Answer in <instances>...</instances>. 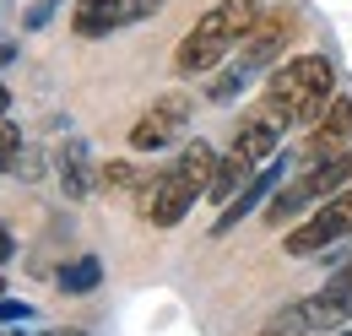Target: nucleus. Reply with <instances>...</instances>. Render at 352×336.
<instances>
[{"instance_id":"nucleus-21","label":"nucleus","mask_w":352,"mask_h":336,"mask_svg":"<svg viewBox=\"0 0 352 336\" xmlns=\"http://www.w3.org/2000/svg\"><path fill=\"white\" fill-rule=\"evenodd\" d=\"M331 282H342V288H347V293H352V266H347V271H336Z\"/></svg>"},{"instance_id":"nucleus-4","label":"nucleus","mask_w":352,"mask_h":336,"mask_svg":"<svg viewBox=\"0 0 352 336\" xmlns=\"http://www.w3.org/2000/svg\"><path fill=\"white\" fill-rule=\"evenodd\" d=\"M195 185L179 174V168H163V174H152V179H141L135 185V217H146L152 228H174L184 211L195 207Z\"/></svg>"},{"instance_id":"nucleus-23","label":"nucleus","mask_w":352,"mask_h":336,"mask_svg":"<svg viewBox=\"0 0 352 336\" xmlns=\"http://www.w3.org/2000/svg\"><path fill=\"white\" fill-rule=\"evenodd\" d=\"M6 109H11V92H6V87H0V114H6Z\"/></svg>"},{"instance_id":"nucleus-17","label":"nucleus","mask_w":352,"mask_h":336,"mask_svg":"<svg viewBox=\"0 0 352 336\" xmlns=\"http://www.w3.org/2000/svg\"><path fill=\"white\" fill-rule=\"evenodd\" d=\"M244 76H250L244 65H228V71H222L217 82H212V92H206V98H212V103H233V92L244 87Z\"/></svg>"},{"instance_id":"nucleus-25","label":"nucleus","mask_w":352,"mask_h":336,"mask_svg":"<svg viewBox=\"0 0 352 336\" xmlns=\"http://www.w3.org/2000/svg\"><path fill=\"white\" fill-rule=\"evenodd\" d=\"M0 293H6V277H0Z\"/></svg>"},{"instance_id":"nucleus-26","label":"nucleus","mask_w":352,"mask_h":336,"mask_svg":"<svg viewBox=\"0 0 352 336\" xmlns=\"http://www.w3.org/2000/svg\"><path fill=\"white\" fill-rule=\"evenodd\" d=\"M342 336H352V331H342Z\"/></svg>"},{"instance_id":"nucleus-9","label":"nucleus","mask_w":352,"mask_h":336,"mask_svg":"<svg viewBox=\"0 0 352 336\" xmlns=\"http://www.w3.org/2000/svg\"><path fill=\"white\" fill-rule=\"evenodd\" d=\"M60 190L71 201H87L98 190V174H92V158H87V141H65L60 147Z\"/></svg>"},{"instance_id":"nucleus-5","label":"nucleus","mask_w":352,"mask_h":336,"mask_svg":"<svg viewBox=\"0 0 352 336\" xmlns=\"http://www.w3.org/2000/svg\"><path fill=\"white\" fill-rule=\"evenodd\" d=\"M347 233H352V185L336 190L325 207L309 211L304 222L287 233V255H320L325 244H336V239H347Z\"/></svg>"},{"instance_id":"nucleus-13","label":"nucleus","mask_w":352,"mask_h":336,"mask_svg":"<svg viewBox=\"0 0 352 336\" xmlns=\"http://www.w3.org/2000/svg\"><path fill=\"white\" fill-rule=\"evenodd\" d=\"M250 168H255V163H250V158H244V152L233 147V152H228V158L217 163V174H212V190H206V196L228 207V201H233V196H239V190L250 185Z\"/></svg>"},{"instance_id":"nucleus-8","label":"nucleus","mask_w":352,"mask_h":336,"mask_svg":"<svg viewBox=\"0 0 352 336\" xmlns=\"http://www.w3.org/2000/svg\"><path fill=\"white\" fill-rule=\"evenodd\" d=\"M287 33H293V17H287V11H265L261 28H255V33H250V43H244V60H239V65H244V71L271 65V60H276V49L287 43Z\"/></svg>"},{"instance_id":"nucleus-6","label":"nucleus","mask_w":352,"mask_h":336,"mask_svg":"<svg viewBox=\"0 0 352 336\" xmlns=\"http://www.w3.org/2000/svg\"><path fill=\"white\" fill-rule=\"evenodd\" d=\"M282 130H287V125H282V120H276V114H271V109L261 103V109H250V114L239 120V136H233V147H239L250 163H265V158L276 152Z\"/></svg>"},{"instance_id":"nucleus-14","label":"nucleus","mask_w":352,"mask_h":336,"mask_svg":"<svg viewBox=\"0 0 352 336\" xmlns=\"http://www.w3.org/2000/svg\"><path fill=\"white\" fill-rule=\"evenodd\" d=\"M217 152H212V141H190V147H184V152H179V174H184V179H190V185H195V190H201V196H206V190H212V174H217Z\"/></svg>"},{"instance_id":"nucleus-20","label":"nucleus","mask_w":352,"mask_h":336,"mask_svg":"<svg viewBox=\"0 0 352 336\" xmlns=\"http://www.w3.org/2000/svg\"><path fill=\"white\" fill-rule=\"evenodd\" d=\"M44 336H87V331H76V326H54V331H44Z\"/></svg>"},{"instance_id":"nucleus-2","label":"nucleus","mask_w":352,"mask_h":336,"mask_svg":"<svg viewBox=\"0 0 352 336\" xmlns=\"http://www.w3.org/2000/svg\"><path fill=\"white\" fill-rule=\"evenodd\" d=\"M331 98H336V76H331L325 54H293L265 82V109L282 125H314V120H325Z\"/></svg>"},{"instance_id":"nucleus-7","label":"nucleus","mask_w":352,"mask_h":336,"mask_svg":"<svg viewBox=\"0 0 352 336\" xmlns=\"http://www.w3.org/2000/svg\"><path fill=\"white\" fill-rule=\"evenodd\" d=\"M352 315V293L342 288V282H325L320 293L298 298V320H304L309 331H325V326H342Z\"/></svg>"},{"instance_id":"nucleus-1","label":"nucleus","mask_w":352,"mask_h":336,"mask_svg":"<svg viewBox=\"0 0 352 336\" xmlns=\"http://www.w3.org/2000/svg\"><path fill=\"white\" fill-rule=\"evenodd\" d=\"M265 6L261 0H217L190 33H184V43H179L174 54V71L179 76H206V71H217L222 60L233 54V43L250 39L255 28H261Z\"/></svg>"},{"instance_id":"nucleus-16","label":"nucleus","mask_w":352,"mask_h":336,"mask_svg":"<svg viewBox=\"0 0 352 336\" xmlns=\"http://www.w3.org/2000/svg\"><path fill=\"white\" fill-rule=\"evenodd\" d=\"M60 288H65V293H87V288H98V260H92V255L71 260V266L60 271Z\"/></svg>"},{"instance_id":"nucleus-11","label":"nucleus","mask_w":352,"mask_h":336,"mask_svg":"<svg viewBox=\"0 0 352 336\" xmlns=\"http://www.w3.org/2000/svg\"><path fill=\"white\" fill-rule=\"evenodd\" d=\"M71 28H76L82 39H103V33L125 28V0H82L76 17H71Z\"/></svg>"},{"instance_id":"nucleus-12","label":"nucleus","mask_w":352,"mask_h":336,"mask_svg":"<svg viewBox=\"0 0 352 336\" xmlns=\"http://www.w3.org/2000/svg\"><path fill=\"white\" fill-rule=\"evenodd\" d=\"M276 179H282V163H271L261 179H250V185H244V190H239V196H233V201L222 207V217H217V228H212V233H228V228H239V217L261 207V196L271 190V185H276Z\"/></svg>"},{"instance_id":"nucleus-22","label":"nucleus","mask_w":352,"mask_h":336,"mask_svg":"<svg viewBox=\"0 0 352 336\" xmlns=\"http://www.w3.org/2000/svg\"><path fill=\"white\" fill-rule=\"evenodd\" d=\"M6 255H11V233L0 228V260H6Z\"/></svg>"},{"instance_id":"nucleus-27","label":"nucleus","mask_w":352,"mask_h":336,"mask_svg":"<svg viewBox=\"0 0 352 336\" xmlns=\"http://www.w3.org/2000/svg\"><path fill=\"white\" fill-rule=\"evenodd\" d=\"M44 6H49V0H44Z\"/></svg>"},{"instance_id":"nucleus-24","label":"nucleus","mask_w":352,"mask_h":336,"mask_svg":"<svg viewBox=\"0 0 352 336\" xmlns=\"http://www.w3.org/2000/svg\"><path fill=\"white\" fill-rule=\"evenodd\" d=\"M255 336H287V331H276V326H265V331H255Z\"/></svg>"},{"instance_id":"nucleus-3","label":"nucleus","mask_w":352,"mask_h":336,"mask_svg":"<svg viewBox=\"0 0 352 336\" xmlns=\"http://www.w3.org/2000/svg\"><path fill=\"white\" fill-rule=\"evenodd\" d=\"M190 109H195L190 92H163V98H152V109L131 125V152L146 158V152L174 147L179 136H184V125H190Z\"/></svg>"},{"instance_id":"nucleus-10","label":"nucleus","mask_w":352,"mask_h":336,"mask_svg":"<svg viewBox=\"0 0 352 336\" xmlns=\"http://www.w3.org/2000/svg\"><path fill=\"white\" fill-rule=\"evenodd\" d=\"M342 141H352V98H331V109H325V120L314 130V163L320 158H336L342 152Z\"/></svg>"},{"instance_id":"nucleus-18","label":"nucleus","mask_w":352,"mask_h":336,"mask_svg":"<svg viewBox=\"0 0 352 336\" xmlns=\"http://www.w3.org/2000/svg\"><path fill=\"white\" fill-rule=\"evenodd\" d=\"M0 168H22V130L0 120Z\"/></svg>"},{"instance_id":"nucleus-19","label":"nucleus","mask_w":352,"mask_h":336,"mask_svg":"<svg viewBox=\"0 0 352 336\" xmlns=\"http://www.w3.org/2000/svg\"><path fill=\"white\" fill-rule=\"evenodd\" d=\"M163 0H125V22H141V17H152Z\"/></svg>"},{"instance_id":"nucleus-15","label":"nucleus","mask_w":352,"mask_h":336,"mask_svg":"<svg viewBox=\"0 0 352 336\" xmlns=\"http://www.w3.org/2000/svg\"><path fill=\"white\" fill-rule=\"evenodd\" d=\"M98 185H103V190H135V185H141V174H135L131 158H109V163L98 168Z\"/></svg>"}]
</instances>
